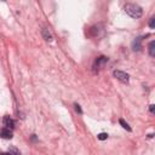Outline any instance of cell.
<instances>
[{
	"mask_svg": "<svg viewBox=\"0 0 155 155\" xmlns=\"http://www.w3.org/2000/svg\"><path fill=\"white\" fill-rule=\"evenodd\" d=\"M124 10L132 18H139L142 16V13H143L142 7L139 5H137V4H126Z\"/></svg>",
	"mask_w": 155,
	"mask_h": 155,
	"instance_id": "obj_1",
	"label": "cell"
},
{
	"mask_svg": "<svg viewBox=\"0 0 155 155\" xmlns=\"http://www.w3.org/2000/svg\"><path fill=\"white\" fill-rule=\"evenodd\" d=\"M113 75H114L119 81H121V82H124V84H127L128 80H130L128 74H126L125 71H121V70H114V71H113Z\"/></svg>",
	"mask_w": 155,
	"mask_h": 155,
	"instance_id": "obj_2",
	"label": "cell"
},
{
	"mask_svg": "<svg viewBox=\"0 0 155 155\" xmlns=\"http://www.w3.org/2000/svg\"><path fill=\"white\" fill-rule=\"evenodd\" d=\"M4 126L6 128H13L15 127V121L10 117V116H4Z\"/></svg>",
	"mask_w": 155,
	"mask_h": 155,
	"instance_id": "obj_3",
	"label": "cell"
},
{
	"mask_svg": "<svg viewBox=\"0 0 155 155\" xmlns=\"http://www.w3.org/2000/svg\"><path fill=\"white\" fill-rule=\"evenodd\" d=\"M132 48L133 51H139L142 48V38H136L132 42Z\"/></svg>",
	"mask_w": 155,
	"mask_h": 155,
	"instance_id": "obj_4",
	"label": "cell"
},
{
	"mask_svg": "<svg viewBox=\"0 0 155 155\" xmlns=\"http://www.w3.org/2000/svg\"><path fill=\"white\" fill-rule=\"evenodd\" d=\"M0 137L4 138V139H11V138H12V132H11V130H8V128H4V130H1V132H0Z\"/></svg>",
	"mask_w": 155,
	"mask_h": 155,
	"instance_id": "obj_5",
	"label": "cell"
},
{
	"mask_svg": "<svg viewBox=\"0 0 155 155\" xmlns=\"http://www.w3.org/2000/svg\"><path fill=\"white\" fill-rule=\"evenodd\" d=\"M108 61V58L107 57H104V56H102V57H98L97 59H96V67L97 68H99V67H103L104 65V63Z\"/></svg>",
	"mask_w": 155,
	"mask_h": 155,
	"instance_id": "obj_6",
	"label": "cell"
},
{
	"mask_svg": "<svg viewBox=\"0 0 155 155\" xmlns=\"http://www.w3.org/2000/svg\"><path fill=\"white\" fill-rule=\"evenodd\" d=\"M42 36H44V39L46 40V41H51L52 40V35H51V33H50V30L48 29H42Z\"/></svg>",
	"mask_w": 155,
	"mask_h": 155,
	"instance_id": "obj_7",
	"label": "cell"
},
{
	"mask_svg": "<svg viewBox=\"0 0 155 155\" xmlns=\"http://www.w3.org/2000/svg\"><path fill=\"white\" fill-rule=\"evenodd\" d=\"M154 46H155V41H151V42L149 44V54H150L151 57H154V56H155V51H154Z\"/></svg>",
	"mask_w": 155,
	"mask_h": 155,
	"instance_id": "obj_8",
	"label": "cell"
},
{
	"mask_svg": "<svg viewBox=\"0 0 155 155\" xmlns=\"http://www.w3.org/2000/svg\"><path fill=\"white\" fill-rule=\"evenodd\" d=\"M119 122H120V124L122 125V127H124L125 130H127V131H131V127L128 126V124H127V122H125V121H124L122 119H120V121H119Z\"/></svg>",
	"mask_w": 155,
	"mask_h": 155,
	"instance_id": "obj_9",
	"label": "cell"
},
{
	"mask_svg": "<svg viewBox=\"0 0 155 155\" xmlns=\"http://www.w3.org/2000/svg\"><path fill=\"white\" fill-rule=\"evenodd\" d=\"M107 138H108V134L107 133H99L98 134V139H101V140H104Z\"/></svg>",
	"mask_w": 155,
	"mask_h": 155,
	"instance_id": "obj_10",
	"label": "cell"
},
{
	"mask_svg": "<svg viewBox=\"0 0 155 155\" xmlns=\"http://www.w3.org/2000/svg\"><path fill=\"white\" fill-rule=\"evenodd\" d=\"M149 27H150L151 29L155 27V18H154V17H151V18H150V21H149Z\"/></svg>",
	"mask_w": 155,
	"mask_h": 155,
	"instance_id": "obj_11",
	"label": "cell"
},
{
	"mask_svg": "<svg viewBox=\"0 0 155 155\" xmlns=\"http://www.w3.org/2000/svg\"><path fill=\"white\" fill-rule=\"evenodd\" d=\"M74 107H75V110H76L78 113H80V114L82 113V110H81V108H80V105H79V104H75Z\"/></svg>",
	"mask_w": 155,
	"mask_h": 155,
	"instance_id": "obj_12",
	"label": "cell"
},
{
	"mask_svg": "<svg viewBox=\"0 0 155 155\" xmlns=\"http://www.w3.org/2000/svg\"><path fill=\"white\" fill-rule=\"evenodd\" d=\"M10 155H19V153L17 150H13V151H10Z\"/></svg>",
	"mask_w": 155,
	"mask_h": 155,
	"instance_id": "obj_13",
	"label": "cell"
},
{
	"mask_svg": "<svg viewBox=\"0 0 155 155\" xmlns=\"http://www.w3.org/2000/svg\"><path fill=\"white\" fill-rule=\"evenodd\" d=\"M150 111L154 113V105H150Z\"/></svg>",
	"mask_w": 155,
	"mask_h": 155,
	"instance_id": "obj_14",
	"label": "cell"
},
{
	"mask_svg": "<svg viewBox=\"0 0 155 155\" xmlns=\"http://www.w3.org/2000/svg\"><path fill=\"white\" fill-rule=\"evenodd\" d=\"M0 155H10V153H4V154H0Z\"/></svg>",
	"mask_w": 155,
	"mask_h": 155,
	"instance_id": "obj_15",
	"label": "cell"
}]
</instances>
